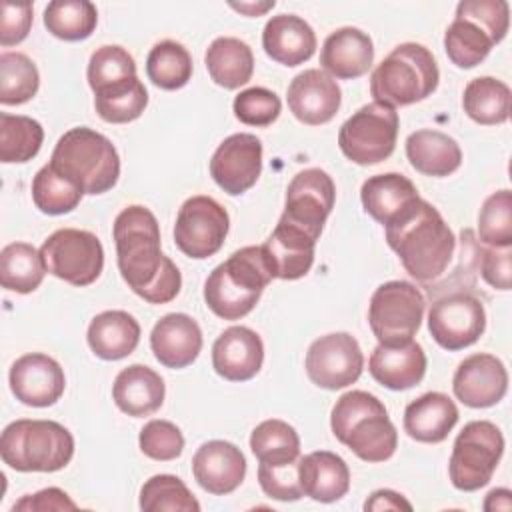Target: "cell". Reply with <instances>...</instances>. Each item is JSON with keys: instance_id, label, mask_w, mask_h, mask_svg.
<instances>
[{"instance_id": "cell-1", "label": "cell", "mask_w": 512, "mask_h": 512, "mask_svg": "<svg viewBox=\"0 0 512 512\" xmlns=\"http://www.w3.org/2000/svg\"><path fill=\"white\" fill-rule=\"evenodd\" d=\"M118 270L134 294L150 304L174 300L182 286L176 264L162 254L156 216L138 204L126 206L114 220Z\"/></svg>"}, {"instance_id": "cell-2", "label": "cell", "mask_w": 512, "mask_h": 512, "mask_svg": "<svg viewBox=\"0 0 512 512\" xmlns=\"http://www.w3.org/2000/svg\"><path fill=\"white\" fill-rule=\"evenodd\" d=\"M386 228V242L398 254L406 272L432 286L456 256V238L442 214L426 200L414 202Z\"/></svg>"}, {"instance_id": "cell-3", "label": "cell", "mask_w": 512, "mask_h": 512, "mask_svg": "<svg viewBox=\"0 0 512 512\" xmlns=\"http://www.w3.org/2000/svg\"><path fill=\"white\" fill-rule=\"evenodd\" d=\"M330 428L364 462H384L398 446V432L386 406L364 390H350L336 400Z\"/></svg>"}, {"instance_id": "cell-4", "label": "cell", "mask_w": 512, "mask_h": 512, "mask_svg": "<svg viewBox=\"0 0 512 512\" xmlns=\"http://www.w3.org/2000/svg\"><path fill=\"white\" fill-rule=\"evenodd\" d=\"M48 164L84 194H104L116 186L120 176V156L114 144L86 126L64 132Z\"/></svg>"}, {"instance_id": "cell-5", "label": "cell", "mask_w": 512, "mask_h": 512, "mask_svg": "<svg viewBox=\"0 0 512 512\" xmlns=\"http://www.w3.org/2000/svg\"><path fill=\"white\" fill-rule=\"evenodd\" d=\"M270 280L272 274L260 246H246L210 272L204 284V300L216 316L240 320L252 312Z\"/></svg>"}, {"instance_id": "cell-6", "label": "cell", "mask_w": 512, "mask_h": 512, "mask_svg": "<svg viewBox=\"0 0 512 512\" xmlns=\"http://www.w3.org/2000/svg\"><path fill=\"white\" fill-rule=\"evenodd\" d=\"M440 72L432 52L416 42L398 44L372 72L370 94L376 102L408 106L438 88Z\"/></svg>"}, {"instance_id": "cell-7", "label": "cell", "mask_w": 512, "mask_h": 512, "mask_svg": "<svg viewBox=\"0 0 512 512\" xmlns=\"http://www.w3.org/2000/svg\"><path fill=\"white\" fill-rule=\"evenodd\" d=\"M4 464L18 472H56L74 456V438L54 420H14L0 438Z\"/></svg>"}, {"instance_id": "cell-8", "label": "cell", "mask_w": 512, "mask_h": 512, "mask_svg": "<svg viewBox=\"0 0 512 512\" xmlns=\"http://www.w3.org/2000/svg\"><path fill=\"white\" fill-rule=\"evenodd\" d=\"M510 8L504 0H462L446 28L444 50L458 68L478 66L508 32Z\"/></svg>"}, {"instance_id": "cell-9", "label": "cell", "mask_w": 512, "mask_h": 512, "mask_svg": "<svg viewBox=\"0 0 512 512\" xmlns=\"http://www.w3.org/2000/svg\"><path fill=\"white\" fill-rule=\"evenodd\" d=\"M504 452L500 428L488 420L468 422L454 440L448 474L452 486L474 492L486 486Z\"/></svg>"}, {"instance_id": "cell-10", "label": "cell", "mask_w": 512, "mask_h": 512, "mask_svg": "<svg viewBox=\"0 0 512 512\" xmlns=\"http://www.w3.org/2000/svg\"><path fill=\"white\" fill-rule=\"evenodd\" d=\"M398 112L396 108L370 102L356 110L338 132V146L342 154L360 166L378 164L392 156L398 138Z\"/></svg>"}, {"instance_id": "cell-11", "label": "cell", "mask_w": 512, "mask_h": 512, "mask_svg": "<svg viewBox=\"0 0 512 512\" xmlns=\"http://www.w3.org/2000/svg\"><path fill=\"white\" fill-rule=\"evenodd\" d=\"M424 294L406 280L380 284L368 306V322L378 344L396 346L410 342L424 318Z\"/></svg>"}, {"instance_id": "cell-12", "label": "cell", "mask_w": 512, "mask_h": 512, "mask_svg": "<svg viewBox=\"0 0 512 512\" xmlns=\"http://www.w3.org/2000/svg\"><path fill=\"white\" fill-rule=\"evenodd\" d=\"M46 270L74 286L92 284L104 268V248L96 234L78 228H60L40 246Z\"/></svg>"}, {"instance_id": "cell-13", "label": "cell", "mask_w": 512, "mask_h": 512, "mask_svg": "<svg viewBox=\"0 0 512 512\" xmlns=\"http://www.w3.org/2000/svg\"><path fill=\"white\" fill-rule=\"evenodd\" d=\"M228 228V212L214 198L192 196L178 210L174 242L186 256L202 260L222 248Z\"/></svg>"}, {"instance_id": "cell-14", "label": "cell", "mask_w": 512, "mask_h": 512, "mask_svg": "<svg viewBox=\"0 0 512 512\" xmlns=\"http://www.w3.org/2000/svg\"><path fill=\"white\" fill-rule=\"evenodd\" d=\"M486 328L482 300L468 292H450L434 300L428 312V330L438 346L456 352L472 346Z\"/></svg>"}, {"instance_id": "cell-15", "label": "cell", "mask_w": 512, "mask_h": 512, "mask_svg": "<svg viewBox=\"0 0 512 512\" xmlns=\"http://www.w3.org/2000/svg\"><path fill=\"white\" fill-rule=\"evenodd\" d=\"M364 368L358 340L348 332H332L314 340L306 352L308 378L326 390L354 384Z\"/></svg>"}, {"instance_id": "cell-16", "label": "cell", "mask_w": 512, "mask_h": 512, "mask_svg": "<svg viewBox=\"0 0 512 512\" xmlns=\"http://www.w3.org/2000/svg\"><path fill=\"white\" fill-rule=\"evenodd\" d=\"M334 200L336 186L332 176L320 168H306L290 180L280 218L320 238L324 222L334 208Z\"/></svg>"}, {"instance_id": "cell-17", "label": "cell", "mask_w": 512, "mask_h": 512, "mask_svg": "<svg viewBox=\"0 0 512 512\" xmlns=\"http://www.w3.org/2000/svg\"><path fill=\"white\" fill-rule=\"evenodd\" d=\"M262 172V142L248 132L224 138L210 158V176L230 196L244 194Z\"/></svg>"}, {"instance_id": "cell-18", "label": "cell", "mask_w": 512, "mask_h": 512, "mask_svg": "<svg viewBox=\"0 0 512 512\" xmlns=\"http://www.w3.org/2000/svg\"><path fill=\"white\" fill-rule=\"evenodd\" d=\"M64 388L66 376L62 366L46 354H24L10 368V390L26 406H52L60 400Z\"/></svg>"}, {"instance_id": "cell-19", "label": "cell", "mask_w": 512, "mask_h": 512, "mask_svg": "<svg viewBox=\"0 0 512 512\" xmlns=\"http://www.w3.org/2000/svg\"><path fill=\"white\" fill-rule=\"evenodd\" d=\"M454 396L470 408L498 404L508 390V372L492 354H472L464 358L452 378Z\"/></svg>"}, {"instance_id": "cell-20", "label": "cell", "mask_w": 512, "mask_h": 512, "mask_svg": "<svg viewBox=\"0 0 512 512\" xmlns=\"http://www.w3.org/2000/svg\"><path fill=\"white\" fill-rule=\"evenodd\" d=\"M316 240L304 228L280 218L268 240L260 246L272 278L298 280L314 264Z\"/></svg>"}, {"instance_id": "cell-21", "label": "cell", "mask_w": 512, "mask_h": 512, "mask_svg": "<svg viewBox=\"0 0 512 512\" xmlns=\"http://www.w3.org/2000/svg\"><path fill=\"white\" fill-rule=\"evenodd\" d=\"M290 112L308 126L330 122L342 102L336 80L320 68H310L294 76L286 92Z\"/></svg>"}, {"instance_id": "cell-22", "label": "cell", "mask_w": 512, "mask_h": 512, "mask_svg": "<svg viewBox=\"0 0 512 512\" xmlns=\"http://www.w3.org/2000/svg\"><path fill=\"white\" fill-rule=\"evenodd\" d=\"M196 482L214 496L234 492L246 476V458L238 446L226 440L204 442L192 458Z\"/></svg>"}, {"instance_id": "cell-23", "label": "cell", "mask_w": 512, "mask_h": 512, "mask_svg": "<svg viewBox=\"0 0 512 512\" xmlns=\"http://www.w3.org/2000/svg\"><path fill=\"white\" fill-rule=\"evenodd\" d=\"M264 362L260 336L246 326L226 328L212 346V366L218 376L230 382L254 378Z\"/></svg>"}, {"instance_id": "cell-24", "label": "cell", "mask_w": 512, "mask_h": 512, "mask_svg": "<svg viewBox=\"0 0 512 512\" xmlns=\"http://www.w3.org/2000/svg\"><path fill=\"white\" fill-rule=\"evenodd\" d=\"M150 348L162 366L186 368L202 350V330L188 314H166L152 328Z\"/></svg>"}, {"instance_id": "cell-25", "label": "cell", "mask_w": 512, "mask_h": 512, "mask_svg": "<svg viewBox=\"0 0 512 512\" xmlns=\"http://www.w3.org/2000/svg\"><path fill=\"white\" fill-rule=\"evenodd\" d=\"M374 62V46L366 32L354 26H344L332 32L320 52V66L326 74L340 80L364 76Z\"/></svg>"}, {"instance_id": "cell-26", "label": "cell", "mask_w": 512, "mask_h": 512, "mask_svg": "<svg viewBox=\"0 0 512 512\" xmlns=\"http://www.w3.org/2000/svg\"><path fill=\"white\" fill-rule=\"evenodd\" d=\"M372 378L390 390H408L416 386L426 374V354L414 340L384 346L378 344L368 360Z\"/></svg>"}, {"instance_id": "cell-27", "label": "cell", "mask_w": 512, "mask_h": 512, "mask_svg": "<svg viewBox=\"0 0 512 512\" xmlns=\"http://www.w3.org/2000/svg\"><path fill=\"white\" fill-rule=\"evenodd\" d=\"M262 46L274 62L292 68L314 56L316 34L304 18L296 14H278L266 22Z\"/></svg>"}, {"instance_id": "cell-28", "label": "cell", "mask_w": 512, "mask_h": 512, "mask_svg": "<svg viewBox=\"0 0 512 512\" xmlns=\"http://www.w3.org/2000/svg\"><path fill=\"white\" fill-rule=\"evenodd\" d=\"M298 480L304 496L328 504L346 496L350 488V470L338 454L316 450L298 460Z\"/></svg>"}, {"instance_id": "cell-29", "label": "cell", "mask_w": 512, "mask_h": 512, "mask_svg": "<svg viewBox=\"0 0 512 512\" xmlns=\"http://www.w3.org/2000/svg\"><path fill=\"white\" fill-rule=\"evenodd\" d=\"M458 422V408L448 394L426 392L404 410V430L410 438L438 444L448 438Z\"/></svg>"}, {"instance_id": "cell-30", "label": "cell", "mask_w": 512, "mask_h": 512, "mask_svg": "<svg viewBox=\"0 0 512 512\" xmlns=\"http://www.w3.org/2000/svg\"><path fill=\"white\" fill-rule=\"evenodd\" d=\"M164 394V380L144 364H132L120 370L112 386L116 406L134 418L154 414L162 406Z\"/></svg>"}, {"instance_id": "cell-31", "label": "cell", "mask_w": 512, "mask_h": 512, "mask_svg": "<svg viewBox=\"0 0 512 512\" xmlns=\"http://www.w3.org/2000/svg\"><path fill=\"white\" fill-rule=\"evenodd\" d=\"M360 198L366 214H370L382 226L398 218L406 208L420 200V194L410 178L398 172H386L370 176L362 188Z\"/></svg>"}, {"instance_id": "cell-32", "label": "cell", "mask_w": 512, "mask_h": 512, "mask_svg": "<svg viewBox=\"0 0 512 512\" xmlns=\"http://www.w3.org/2000/svg\"><path fill=\"white\" fill-rule=\"evenodd\" d=\"M140 342V324L124 310H106L92 318L88 326V344L102 360H120L130 356Z\"/></svg>"}, {"instance_id": "cell-33", "label": "cell", "mask_w": 512, "mask_h": 512, "mask_svg": "<svg viewBox=\"0 0 512 512\" xmlns=\"http://www.w3.org/2000/svg\"><path fill=\"white\" fill-rule=\"evenodd\" d=\"M406 156L414 170L424 176L442 178L462 164L458 142L438 130H416L406 138Z\"/></svg>"}, {"instance_id": "cell-34", "label": "cell", "mask_w": 512, "mask_h": 512, "mask_svg": "<svg viewBox=\"0 0 512 512\" xmlns=\"http://www.w3.org/2000/svg\"><path fill=\"white\" fill-rule=\"evenodd\" d=\"M204 62L210 78L226 90L244 86L254 72L252 48L234 36H220L212 40L204 54Z\"/></svg>"}, {"instance_id": "cell-35", "label": "cell", "mask_w": 512, "mask_h": 512, "mask_svg": "<svg viewBox=\"0 0 512 512\" xmlns=\"http://www.w3.org/2000/svg\"><path fill=\"white\" fill-rule=\"evenodd\" d=\"M464 112L478 124H504L510 116V88L492 76H480L466 84Z\"/></svg>"}, {"instance_id": "cell-36", "label": "cell", "mask_w": 512, "mask_h": 512, "mask_svg": "<svg viewBox=\"0 0 512 512\" xmlns=\"http://www.w3.org/2000/svg\"><path fill=\"white\" fill-rule=\"evenodd\" d=\"M40 250L26 242H12L0 252V282L6 290L28 294L34 292L46 274Z\"/></svg>"}, {"instance_id": "cell-37", "label": "cell", "mask_w": 512, "mask_h": 512, "mask_svg": "<svg viewBox=\"0 0 512 512\" xmlns=\"http://www.w3.org/2000/svg\"><path fill=\"white\" fill-rule=\"evenodd\" d=\"M146 104L148 92L138 76L108 84L94 92V108L98 116L110 124H126L140 118Z\"/></svg>"}, {"instance_id": "cell-38", "label": "cell", "mask_w": 512, "mask_h": 512, "mask_svg": "<svg viewBox=\"0 0 512 512\" xmlns=\"http://www.w3.org/2000/svg\"><path fill=\"white\" fill-rule=\"evenodd\" d=\"M250 450L260 464H290L300 458V438L288 422L272 418L252 430Z\"/></svg>"}, {"instance_id": "cell-39", "label": "cell", "mask_w": 512, "mask_h": 512, "mask_svg": "<svg viewBox=\"0 0 512 512\" xmlns=\"http://www.w3.org/2000/svg\"><path fill=\"white\" fill-rule=\"evenodd\" d=\"M44 128L38 120L18 114H0V160L22 164L32 160L42 146Z\"/></svg>"}, {"instance_id": "cell-40", "label": "cell", "mask_w": 512, "mask_h": 512, "mask_svg": "<svg viewBox=\"0 0 512 512\" xmlns=\"http://www.w3.org/2000/svg\"><path fill=\"white\" fill-rule=\"evenodd\" d=\"M96 22V6L88 0H54L44 10V26L48 32L66 42L88 38Z\"/></svg>"}, {"instance_id": "cell-41", "label": "cell", "mask_w": 512, "mask_h": 512, "mask_svg": "<svg viewBox=\"0 0 512 512\" xmlns=\"http://www.w3.org/2000/svg\"><path fill=\"white\" fill-rule=\"evenodd\" d=\"M146 74L154 86L178 90L186 86L192 76V56L180 42L162 40L154 44L146 58Z\"/></svg>"}, {"instance_id": "cell-42", "label": "cell", "mask_w": 512, "mask_h": 512, "mask_svg": "<svg viewBox=\"0 0 512 512\" xmlns=\"http://www.w3.org/2000/svg\"><path fill=\"white\" fill-rule=\"evenodd\" d=\"M40 74L36 64L22 52H4L0 56V102L16 106L36 96Z\"/></svg>"}, {"instance_id": "cell-43", "label": "cell", "mask_w": 512, "mask_h": 512, "mask_svg": "<svg viewBox=\"0 0 512 512\" xmlns=\"http://www.w3.org/2000/svg\"><path fill=\"white\" fill-rule=\"evenodd\" d=\"M82 194L74 182L58 174L50 164L42 166L32 180V200L44 214L58 216L72 212L80 204Z\"/></svg>"}, {"instance_id": "cell-44", "label": "cell", "mask_w": 512, "mask_h": 512, "mask_svg": "<svg viewBox=\"0 0 512 512\" xmlns=\"http://www.w3.org/2000/svg\"><path fill=\"white\" fill-rule=\"evenodd\" d=\"M140 508L144 512H198L200 504L178 476L156 474L140 488Z\"/></svg>"}, {"instance_id": "cell-45", "label": "cell", "mask_w": 512, "mask_h": 512, "mask_svg": "<svg viewBox=\"0 0 512 512\" xmlns=\"http://www.w3.org/2000/svg\"><path fill=\"white\" fill-rule=\"evenodd\" d=\"M478 238L492 248L512 246V194L498 190L490 194L478 214Z\"/></svg>"}, {"instance_id": "cell-46", "label": "cell", "mask_w": 512, "mask_h": 512, "mask_svg": "<svg viewBox=\"0 0 512 512\" xmlns=\"http://www.w3.org/2000/svg\"><path fill=\"white\" fill-rule=\"evenodd\" d=\"M136 76V62L122 46L108 44L96 48L88 62V84L92 92Z\"/></svg>"}, {"instance_id": "cell-47", "label": "cell", "mask_w": 512, "mask_h": 512, "mask_svg": "<svg viewBox=\"0 0 512 512\" xmlns=\"http://www.w3.org/2000/svg\"><path fill=\"white\" fill-rule=\"evenodd\" d=\"M282 110L280 98L262 86L242 90L234 98V116L248 126H270Z\"/></svg>"}, {"instance_id": "cell-48", "label": "cell", "mask_w": 512, "mask_h": 512, "mask_svg": "<svg viewBox=\"0 0 512 512\" xmlns=\"http://www.w3.org/2000/svg\"><path fill=\"white\" fill-rule=\"evenodd\" d=\"M138 444L148 458L168 462L182 454L184 436L180 428L168 420H150L140 430Z\"/></svg>"}, {"instance_id": "cell-49", "label": "cell", "mask_w": 512, "mask_h": 512, "mask_svg": "<svg viewBox=\"0 0 512 512\" xmlns=\"http://www.w3.org/2000/svg\"><path fill=\"white\" fill-rule=\"evenodd\" d=\"M298 460L290 464H280V466H270V464L258 466V482L266 496L282 502H294L304 496L298 480Z\"/></svg>"}, {"instance_id": "cell-50", "label": "cell", "mask_w": 512, "mask_h": 512, "mask_svg": "<svg viewBox=\"0 0 512 512\" xmlns=\"http://www.w3.org/2000/svg\"><path fill=\"white\" fill-rule=\"evenodd\" d=\"M480 274L498 290H510L512 284V246L506 248H480Z\"/></svg>"}, {"instance_id": "cell-51", "label": "cell", "mask_w": 512, "mask_h": 512, "mask_svg": "<svg viewBox=\"0 0 512 512\" xmlns=\"http://www.w3.org/2000/svg\"><path fill=\"white\" fill-rule=\"evenodd\" d=\"M32 26V4H14L4 2L2 4V18H0V44L2 46H14L20 44Z\"/></svg>"}, {"instance_id": "cell-52", "label": "cell", "mask_w": 512, "mask_h": 512, "mask_svg": "<svg viewBox=\"0 0 512 512\" xmlns=\"http://www.w3.org/2000/svg\"><path fill=\"white\" fill-rule=\"evenodd\" d=\"M76 502L70 500V496L60 488H44L36 494H26L20 498L12 510L22 512H46V510H76Z\"/></svg>"}, {"instance_id": "cell-53", "label": "cell", "mask_w": 512, "mask_h": 512, "mask_svg": "<svg viewBox=\"0 0 512 512\" xmlns=\"http://www.w3.org/2000/svg\"><path fill=\"white\" fill-rule=\"evenodd\" d=\"M364 510H412V504L398 492L394 490H376L366 502H364Z\"/></svg>"}, {"instance_id": "cell-54", "label": "cell", "mask_w": 512, "mask_h": 512, "mask_svg": "<svg viewBox=\"0 0 512 512\" xmlns=\"http://www.w3.org/2000/svg\"><path fill=\"white\" fill-rule=\"evenodd\" d=\"M512 508V492L508 488H494L488 492L484 500V510H510Z\"/></svg>"}, {"instance_id": "cell-55", "label": "cell", "mask_w": 512, "mask_h": 512, "mask_svg": "<svg viewBox=\"0 0 512 512\" xmlns=\"http://www.w3.org/2000/svg\"><path fill=\"white\" fill-rule=\"evenodd\" d=\"M274 0L272 2H230V6L234 8V10H238V12H242V14H246V16H260V14H264L266 10H270V8H274Z\"/></svg>"}]
</instances>
